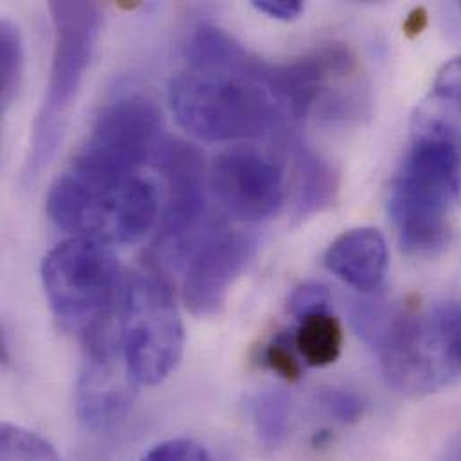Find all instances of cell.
I'll list each match as a JSON object with an SVG mask.
<instances>
[{
	"instance_id": "1",
	"label": "cell",
	"mask_w": 461,
	"mask_h": 461,
	"mask_svg": "<svg viewBox=\"0 0 461 461\" xmlns=\"http://www.w3.org/2000/svg\"><path fill=\"white\" fill-rule=\"evenodd\" d=\"M458 178L455 139L433 122L413 121V146L392 184L388 202L401 246L408 253L426 257L446 246Z\"/></svg>"
},
{
	"instance_id": "2",
	"label": "cell",
	"mask_w": 461,
	"mask_h": 461,
	"mask_svg": "<svg viewBox=\"0 0 461 461\" xmlns=\"http://www.w3.org/2000/svg\"><path fill=\"white\" fill-rule=\"evenodd\" d=\"M49 13L54 27L52 59L23 162L25 187L38 182L61 144L104 20L94 2H49Z\"/></svg>"
},
{
	"instance_id": "3",
	"label": "cell",
	"mask_w": 461,
	"mask_h": 461,
	"mask_svg": "<svg viewBox=\"0 0 461 461\" xmlns=\"http://www.w3.org/2000/svg\"><path fill=\"white\" fill-rule=\"evenodd\" d=\"M255 68L257 61L246 74L180 72L169 86V103L180 126L209 142L257 139L282 126L285 113Z\"/></svg>"
},
{
	"instance_id": "4",
	"label": "cell",
	"mask_w": 461,
	"mask_h": 461,
	"mask_svg": "<svg viewBox=\"0 0 461 461\" xmlns=\"http://www.w3.org/2000/svg\"><path fill=\"white\" fill-rule=\"evenodd\" d=\"M41 284L56 318L83 339L113 320L119 264L110 244L77 235L59 242L41 262Z\"/></svg>"
},
{
	"instance_id": "5",
	"label": "cell",
	"mask_w": 461,
	"mask_h": 461,
	"mask_svg": "<svg viewBox=\"0 0 461 461\" xmlns=\"http://www.w3.org/2000/svg\"><path fill=\"white\" fill-rule=\"evenodd\" d=\"M121 334L128 366L139 384L157 386L184 354V323L169 284L157 273H137L122 294Z\"/></svg>"
},
{
	"instance_id": "6",
	"label": "cell",
	"mask_w": 461,
	"mask_h": 461,
	"mask_svg": "<svg viewBox=\"0 0 461 461\" xmlns=\"http://www.w3.org/2000/svg\"><path fill=\"white\" fill-rule=\"evenodd\" d=\"M162 115L157 104L140 94L108 103L72 160V167L103 178L124 180L155 155L160 144Z\"/></svg>"
},
{
	"instance_id": "7",
	"label": "cell",
	"mask_w": 461,
	"mask_h": 461,
	"mask_svg": "<svg viewBox=\"0 0 461 461\" xmlns=\"http://www.w3.org/2000/svg\"><path fill=\"white\" fill-rule=\"evenodd\" d=\"M153 160L167 187L158 260L185 266L202 239L196 230L205 214V164L194 146L178 139L160 140Z\"/></svg>"
},
{
	"instance_id": "8",
	"label": "cell",
	"mask_w": 461,
	"mask_h": 461,
	"mask_svg": "<svg viewBox=\"0 0 461 461\" xmlns=\"http://www.w3.org/2000/svg\"><path fill=\"white\" fill-rule=\"evenodd\" d=\"M85 345L74 404L79 420L88 429L101 431L126 417L139 383L128 366L121 325L115 327L113 320L86 336Z\"/></svg>"
},
{
	"instance_id": "9",
	"label": "cell",
	"mask_w": 461,
	"mask_h": 461,
	"mask_svg": "<svg viewBox=\"0 0 461 461\" xmlns=\"http://www.w3.org/2000/svg\"><path fill=\"white\" fill-rule=\"evenodd\" d=\"M257 251V239L229 229L207 231L185 262L184 300L196 316L221 311L233 282Z\"/></svg>"
},
{
	"instance_id": "10",
	"label": "cell",
	"mask_w": 461,
	"mask_h": 461,
	"mask_svg": "<svg viewBox=\"0 0 461 461\" xmlns=\"http://www.w3.org/2000/svg\"><path fill=\"white\" fill-rule=\"evenodd\" d=\"M211 184L227 212L242 223L271 218L284 200L280 169L253 149H231L218 157Z\"/></svg>"
},
{
	"instance_id": "11",
	"label": "cell",
	"mask_w": 461,
	"mask_h": 461,
	"mask_svg": "<svg viewBox=\"0 0 461 461\" xmlns=\"http://www.w3.org/2000/svg\"><path fill=\"white\" fill-rule=\"evenodd\" d=\"M325 266L345 284L359 291H374L388 271L386 239L372 227L345 231L329 246Z\"/></svg>"
},
{
	"instance_id": "12",
	"label": "cell",
	"mask_w": 461,
	"mask_h": 461,
	"mask_svg": "<svg viewBox=\"0 0 461 461\" xmlns=\"http://www.w3.org/2000/svg\"><path fill=\"white\" fill-rule=\"evenodd\" d=\"M338 193L334 169L318 155L298 146L294 153V200L293 216L303 221L327 211Z\"/></svg>"
},
{
	"instance_id": "13",
	"label": "cell",
	"mask_w": 461,
	"mask_h": 461,
	"mask_svg": "<svg viewBox=\"0 0 461 461\" xmlns=\"http://www.w3.org/2000/svg\"><path fill=\"white\" fill-rule=\"evenodd\" d=\"M187 59L194 70L225 74H246L255 63L233 36L214 25H203L193 34Z\"/></svg>"
},
{
	"instance_id": "14",
	"label": "cell",
	"mask_w": 461,
	"mask_h": 461,
	"mask_svg": "<svg viewBox=\"0 0 461 461\" xmlns=\"http://www.w3.org/2000/svg\"><path fill=\"white\" fill-rule=\"evenodd\" d=\"M343 347V329L330 312L316 314L300 321L294 348L309 366L332 365Z\"/></svg>"
},
{
	"instance_id": "15",
	"label": "cell",
	"mask_w": 461,
	"mask_h": 461,
	"mask_svg": "<svg viewBox=\"0 0 461 461\" xmlns=\"http://www.w3.org/2000/svg\"><path fill=\"white\" fill-rule=\"evenodd\" d=\"M248 410L260 444L267 449H276L285 440L289 428V395L278 388L260 390L249 399Z\"/></svg>"
},
{
	"instance_id": "16",
	"label": "cell",
	"mask_w": 461,
	"mask_h": 461,
	"mask_svg": "<svg viewBox=\"0 0 461 461\" xmlns=\"http://www.w3.org/2000/svg\"><path fill=\"white\" fill-rule=\"evenodd\" d=\"M23 40L16 23L9 18L0 22V108L7 112L18 95L23 77Z\"/></svg>"
},
{
	"instance_id": "17",
	"label": "cell",
	"mask_w": 461,
	"mask_h": 461,
	"mask_svg": "<svg viewBox=\"0 0 461 461\" xmlns=\"http://www.w3.org/2000/svg\"><path fill=\"white\" fill-rule=\"evenodd\" d=\"M426 316L451 372L458 377L461 375V302L449 300L437 303Z\"/></svg>"
},
{
	"instance_id": "18",
	"label": "cell",
	"mask_w": 461,
	"mask_h": 461,
	"mask_svg": "<svg viewBox=\"0 0 461 461\" xmlns=\"http://www.w3.org/2000/svg\"><path fill=\"white\" fill-rule=\"evenodd\" d=\"M0 461H59V456L40 435L5 422L0 429Z\"/></svg>"
},
{
	"instance_id": "19",
	"label": "cell",
	"mask_w": 461,
	"mask_h": 461,
	"mask_svg": "<svg viewBox=\"0 0 461 461\" xmlns=\"http://www.w3.org/2000/svg\"><path fill=\"white\" fill-rule=\"evenodd\" d=\"M330 293L320 282H303L300 284L287 300L289 312L300 321L316 314L329 312Z\"/></svg>"
},
{
	"instance_id": "20",
	"label": "cell",
	"mask_w": 461,
	"mask_h": 461,
	"mask_svg": "<svg viewBox=\"0 0 461 461\" xmlns=\"http://www.w3.org/2000/svg\"><path fill=\"white\" fill-rule=\"evenodd\" d=\"M320 406L329 417L341 424H356L365 413L363 401L356 393L341 388L323 390L320 393Z\"/></svg>"
},
{
	"instance_id": "21",
	"label": "cell",
	"mask_w": 461,
	"mask_h": 461,
	"mask_svg": "<svg viewBox=\"0 0 461 461\" xmlns=\"http://www.w3.org/2000/svg\"><path fill=\"white\" fill-rule=\"evenodd\" d=\"M140 461H211V458L198 442L175 438L155 446Z\"/></svg>"
},
{
	"instance_id": "22",
	"label": "cell",
	"mask_w": 461,
	"mask_h": 461,
	"mask_svg": "<svg viewBox=\"0 0 461 461\" xmlns=\"http://www.w3.org/2000/svg\"><path fill=\"white\" fill-rule=\"evenodd\" d=\"M431 95L461 115V56L447 61L438 70Z\"/></svg>"
},
{
	"instance_id": "23",
	"label": "cell",
	"mask_w": 461,
	"mask_h": 461,
	"mask_svg": "<svg viewBox=\"0 0 461 461\" xmlns=\"http://www.w3.org/2000/svg\"><path fill=\"white\" fill-rule=\"evenodd\" d=\"M264 359L266 365L285 381H298L302 377V365L296 359L289 341L282 336L267 345Z\"/></svg>"
},
{
	"instance_id": "24",
	"label": "cell",
	"mask_w": 461,
	"mask_h": 461,
	"mask_svg": "<svg viewBox=\"0 0 461 461\" xmlns=\"http://www.w3.org/2000/svg\"><path fill=\"white\" fill-rule=\"evenodd\" d=\"M251 5L280 22H293L303 13V4L300 0H253Z\"/></svg>"
},
{
	"instance_id": "25",
	"label": "cell",
	"mask_w": 461,
	"mask_h": 461,
	"mask_svg": "<svg viewBox=\"0 0 461 461\" xmlns=\"http://www.w3.org/2000/svg\"><path fill=\"white\" fill-rule=\"evenodd\" d=\"M426 27H428V11L424 7H417L415 11L410 13L404 23V32L413 38V36H419Z\"/></svg>"
},
{
	"instance_id": "26",
	"label": "cell",
	"mask_w": 461,
	"mask_h": 461,
	"mask_svg": "<svg viewBox=\"0 0 461 461\" xmlns=\"http://www.w3.org/2000/svg\"><path fill=\"white\" fill-rule=\"evenodd\" d=\"M442 461H461V433L449 442Z\"/></svg>"
}]
</instances>
